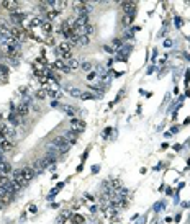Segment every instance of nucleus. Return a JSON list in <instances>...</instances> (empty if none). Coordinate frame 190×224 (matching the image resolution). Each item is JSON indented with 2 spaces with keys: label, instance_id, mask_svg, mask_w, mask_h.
Wrapping results in <instances>:
<instances>
[{
  "label": "nucleus",
  "instance_id": "nucleus-1",
  "mask_svg": "<svg viewBox=\"0 0 190 224\" xmlns=\"http://www.w3.org/2000/svg\"><path fill=\"white\" fill-rule=\"evenodd\" d=\"M53 144L59 149V154H66L69 149H71V144L64 139V136H56L53 139Z\"/></svg>",
  "mask_w": 190,
  "mask_h": 224
},
{
  "label": "nucleus",
  "instance_id": "nucleus-2",
  "mask_svg": "<svg viewBox=\"0 0 190 224\" xmlns=\"http://www.w3.org/2000/svg\"><path fill=\"white\" fill-rule=\"evenodd\" d=\"M69 126H71V129L76 131V133H82V131L85 129V123L82 121V119H79V118H71Z\"/></svg>",
  "mask_w": 190,
  "mask_h": 224
},
{
  "label": "nucleus",
  "instance_id": "nucleus-3",
  "mask_svg": "<svg viewBox=\"0 0 190 224\" xmlns=\"http://www.w3.org/2000/svg\"><path fill=\"white\" fill-rule=\"evenodd\" d=\"M122 10L125 11V15H135L136 2H131V0H128V2H122Z\"/></svg>",
  "mask_w": 190,
  "mask_h": 224
},
{
  "label": "nucleus",
  "instance_id": "nucleus-4",
  "mask_svg": "<svg viewBox=\"0 0 190 224\" xmlns=\"http://www.w3.org/2000/svg\"><path fill=\"white\" fill-rule=\"evenodd\" d=\"M26 18L25 13H21V11H15V13H10V20L13 23V26H21V21Z\"/></svg>",
  "mask_w": 190,
  "mask_h": 224
},
{
  "label": "nucleus",
  "instance_id": "nucleus-5",
  "mask_svg": "<svg viewBox=\"0 0 190 224\" xmlns=\"http://www.w3.org/2000/svg\"><path fill=\"white\" fill-rule=\"evenodd\" d=\"M21 175H23V179L26 180V183H30V182L34 179L36 172H34L33 167H25V169H21Z\"/></svg>",
  "mask_w": 190,
  "mask_h": 224
},
{
  "label": "nucleus",
  "instance_id": "nucleus-6",
  "mask_svg": "<svg viewBox=\"0 0 190 224\" xmlns=\"http://www.w3.org/2000/svg\"><path fill=\"white\" fill-rule=\"evenodd\" d=\"M62 136H64V139L69 142V144H76V142H77V137H79V133H76V131H66V133L64 134H62Z\"/></svg>",
  "mask_w": 190,
  "mask_h": 224
},
{
  "label": "nucleus",
  "instance_id": "nucleus-7",
  "mask_svg": "<svg viewBox=\"0 0 190 224\" xmlns=\"http://www.w3.org/2000/svg\"><path fill=\"white\" fill-rule=\"evenodd\" d=\"M13 195L15 193L11 192L7 185H0V198H2V200H10Z\"/></svg>",
  "mask_w": 190,
  "mask_h": 224
},
{
  "label": "nucleus",
  "instance_id": "nucleus-8",
  "mask_svg": "<svg viewBox=\"0 0 190 224\" xmlns=\"http://www.w3.org/2000/svg\"><path fill=\"white\" fill-rule=\"evenodd\" d=\"M2 7L7 8V10H10V13H15V11H18L20 3H18V2H11V0H8V2H3V3H2Z\"/></svg>",
  "mask_w": 190,
  "mask_h": 224
},
{
  "label": "nucleus",
  "instance_id": "nucleus-9",
  "mask_svg": "<svg viewBox=\"0 0 190 224\" xmlns=\"http://www.w3.org/2000/svg\"><path fill=\"white\" fill-rule=\"evenodd\" d=\"M8 118H10V123H11V124H16V126H18V124L23 123V118L20 116L18 113H15V110H11V113H10Z\"/></svg>",
  "mask_w": 190,
  "mask_h": 224
},
{
  "label": "nucleus",
  "instance_id": "nucleus-10",
  "mask_svg": "<svg viewBox=\"0 0 190 224\" xmlns=\"http://www.w3.org/2000/svg\"><path fill=\"white\" fill-rule=\"evenodd\" d=\"M46 156H49V157H57L59 156V149H57L54 144H49L48 147H46Z\"/></svg>",
  "mask_w": 190,
  "mask_h": 224
},
{
  "label": "nucleus",
  "instance_id": "nucleus-11",
  "mask_svg": "<svg viewBox=\"0 0 190 224\" xmlns=\"http://www.w3.org/2000/svg\"><path fill=\"white\" fill-rule=\"evenodd\" d=\"M16 113H18L21 118H25L26 114L30 113V105H26V103H21V105L16 108Z\"/></svg>",
  "mask_w": 190,
  "mask_h": 224
},
{
  "label": "nucleus",
  "instance_id": "nucleus-12",
  "mask_svg": "<svg viewBox=\"0 0 190 224\" xmlns=\"http://www.w3.org/2000/svg\"><path fill=\"white\" fill-rule=\"evenodd\" d=\"M11 149H13V142H11L10 139H5V141L0 142V151L2 152H8V151H11Z\"/></svg>",
  "mask_w": 190,
  "mask_h": 224
},
{
  "label": "nucleus",
  "instance_id": "nucleus-13",
  "mask_svg": "<svg viewBox=\"0 0 190 224\" xmlns=\"http://www.w3.org/2000/svg\"><path fill=\"white\" fill-rule=\"evenodd\" d=\"M2 131H3V134H5V137H8V139H11L16 133H15V129L11 128V126H8V124H5L3 128H2Z\"/></svg>",
  "mask_w": 190,
  "mask_h": 224
},
{
  "label": "nucleus",
  "instance_id": "nucleus-14",
  "mask_svg": "<svg viewBox=\"0 0 190 224\" xmlns=\"http://www.w3.org/2000/svg\"><path fill=\"white\" fill-rule=\"evenodd\" d=\"M39 30L43 31V34H51L53 33V25H51V21H43V25Z\"/></svg>",
  "mask_w": 190,
  "mask_h": 224
},
{
  "label": "nucleus",
  "instance_id": "nucleus-15",
  "mask_svg": "<svg viewBox=\"0 0 190 224\" xmlns=\"http://www.w3.org/2000/svg\"><path fill=\"white\" fill-rule=\"evenodd\" d=\"M13 180H15V182H18L21 187H25V185H26V180L23 179L21 170H16V172H13Z\"/></svg>",
  "mask_w": 190,
  "mask_h": 224
},
{
  "label": "nucleus",
  "instance_id": "nucleus-16",
  "mask_svg": "<svg viewBox=\"0 0 190 224\" xmlns=\"http://www.w3.org/2000/svg\"><path fill=\"white\" fill-rule=\"evenodd\" d=\"M71 48H72V46L71 44H69L67 41H62L59 46H57V49H59V53L61 54H66V53H71Z\"/></svg>",
  "mask_w": 190,
  "mask_h": 224
},
{
  "label": "nucleus",
  "instance_id": "nucleus-17",
  "mask_svg": "<svg viewBox=\"0 0 190 224\" xmlns=\"http://www.w3.org/2000/svg\"><path fill=\"white\" fill-rule=\"evenodd\" d=\"M69 216H71V211H64V213H61L59 216H57V219H56V224H64Z\"/></svg>",
  "mask_w": 190,
  "mask_h": 224
},
{
  "label": "nucleus",
  "instance_id": "nucleus-18",
  "mask_svg": "<svg viewBox=\"0 0 190 224\" xmlns=\"http://www.w3.org/2000/svg\"><path fill=\"white\" fill-rule=\"evenodd\" d=\"M41 25H43V20L39 16H34V18L30 20V28H41Z\"/></svg>",
  "mask_w": 190,
  "mask_h": 224
},
{
  "label": "nucleus",
  "instance_id": "nucleus-19",
  "mask_svg": "<svg viewBox=\"0 0 190 224\" xmlns=\"http://www.w3.org/2000/svg\"><path fill=\"white\" fill-rule=\"evenodd\" d=\"M67 67L71 69V72L79 71V69H80V62L77 59H71V61H69V64H67Z\"/></svg>",
  "mask_w": 190,
  "mask_h": 224
},
{
  "label": "nucleus",
  "instance_id": "nucleus-20",
  "mask_svg": "<svg viewBox=\"0 0 190 224\" xmlns=\"http://www.w3.org/2000/svg\"><path fill=\"white\" fill-rule=\"evenodd\" d=\"M112 48L117 51V49H122L123 48V38H115L113 43H112Z\"/></svg>",
  "mask_w": 190,
  "mask_h": 224
},
{
  "label": "nucleus",
  "instance_id": "nucleus-21",
  "mask_svg": "<svg viewBox=\"0 0 190 224\" xmlns=\"http://www.w3.org/2000/svg\"><path fill=\"white\" fill-rule=\"evenodd\" d=\"M133 20H135V15H125L123 18H122V23L125 26H130L131 23H133Z\"/></svg>",
  "mask_w": 190,
  "mask_h": 224
},
{
  "label": "nucleus",
  "instance_id": "nucleus-22",
  "mask_svg": "<svg viewBox=\"0 0 190 224\" xmlns=\"http://www.w3.org/2000/svg\"><path fill=\"white\" fill-rule=\"evenodd\" d=\"M0 172H2L3 175H8L10 172H11V165H10L8 162H5L3 165H0Z\"/></svg>",
  "mask_w": 190,
  "mask_h": 224
},
{
  "label": "nucleus",
  "instance_id": "nucleus-23",
  "mask_svg": "<svg viewBox=\"0 0 190 224\" xmlns=\"http://www.w3.org/2000/svg\"><path fill=\"white\" fill-rule=\"evenodd\" d=\"M64 67H66V64H64V61H61V59L53 62V69H56V71H62Z\"/></svg>",
  "mask_w": 190,
  "mask_h": 224
},
{
  "label": "nucleus",
  "instance_id": "nucleus-24",
  "mask_svg": "<svg viewBox=\"0 0 190 224\" xmlns=\"http://www.w3.org/2000/svg\"><path fill=\"white\" fill-rule=\"evenodd\" d=\"M90 44V38L82 34V36H79V46H89Z\"/></svg>",
  "mask_w": 190,
  "mask_h": 224
},
{
  "label": "nucleus",
  "instance_id": "nucleus-25",
  "mask_svg": "<svg viewBox=\"0 0 190 224\" xmlns=\"http://www.w3.org/2000/svg\"><path fill=\"white\" fill-rule=\"evenodd\" d=\"M69 95L74 97V98H82V92H80L79 88H71L69 90Z\"/></svg>",
  "mask_w": 190,
  "mask_h": 224
},
{
  "label": "nucleus",
  "instance_id": "nucleus-26",
  "mask_svg": "<svg viewBox=\"0 0 190 224\" xmlns=\"http://www.w3.org/2000/svg\"><path fill=\"white\" fill-rule=\"evenodd\" d=\"M61 110L64 111V113L67 114V116H72V118H74V114H76V111H74V108H71V106H62V105H61Z\"/></svg>",
  "mask_w": 190,
  "mask_h": 224
},
{
  "label": "nucleus",
  "instance_id": "nucleus-27",
  "mask_svg": "<svg viewBox=\"0 0 190 224\" xmlns=\"http://www.w3.org/2000/svg\"><path fill=\"white\" fill-rule=\"evenodd\" d=\"M92 67H94V66H92L90 62H82V66H80V69H82L84 72H89V74L92 72Z\"/></svg>",
  "mask_w": 190,
  "mask_h": 224
},
{
  "label": "nucleus",
  "instance_id": "nucleus-28",
  "mask_svg": "<svg viewBox=\"0 0 190 224\" xmlns=\"http://www.w3.org/2000/svg\"><path fill=\"white\" fill-rule=\"evenodd\" d=\"M87 80H89L90 84H94L95 80H99V75H97V72H95V71H92L89 75H87Z\"/></svg>",
  "mask_w": 190,
  "mask_h": 224
},
{
  "label": "nucleus",
  "instance_id": "nucleus-29",
  "mask_svg": "<svg viewBox=\"0 0 190 224\" xmlns=\"http://www.w3.org/2000/svg\"><path fill=\"white\" fill-rule=\"evenodd\" d=\"M48 21H51V20H54V18H57V15H59V11L57 10H51V11H48Z\"/></svg>",
  "mask_w": 190,
  "mask_h": 224
},
{
  "label": "nucleus",
  "instance_id": "nucleus-30",
  "mask_svg": "<svg viewBox=\"0 0 190 224\" xmlns=\"http://www.w3.org/2000/svg\"><path fill=\"white\" fill-rule=\"evenodd\" d=\"M72 221H74V224H84V216H80V214H74Z\"/></svg>",
  "mask_w": 190,
  "mask_h": 224
},
{
  "label": "nucleus",
  "instance_id": "nucleus-31",
  "mask_svg": "<svg viewBox=\"0 0 190 224\" xmlns=\"http://www.w3.org/2000/svg\"><path fill=\"white\" fill-rule=\"evenodd\" d=\"M92 98H95V95L92 92H84L82 93V100H92Z\"/></svg>",
  "mask_w": 190,
  "mask_h": 224
},
{
  "label": "nucleus",
  "instance_id": "nucleus-32",
  "mask_svg": "<svg viewBox=\"0 0 190 224\" xmlns=\"http://www.w3.org/2000/svg\"><path fill=\"white\" fill-rule=\"evenodd\" d=\"M46 95H48V92H46V90H38V92H36V97H38L39 100H44Z\"/></svg>",
  "mask_w": 190,
  "mask_h": 224
},
{
  "label": "nucleus",
  "instance_id": "nucleus-33",
  "mask_svg": "<svg viewBox=\"0 0 190 224\" xmlns=\"http://www.w3.org/2000/svg\"><path fill=\"white\" fill-rule=\"evenodd\" d=\"M103 49H105V53H108V54H113V53H115V49L112 48V46H108V44L103 46Z\"/></svg>",
  "mask_w": 190,
  "mask_h": 224
},
{
  "label": "nucleus",
  "instance_id": "nucleus-34",
  "mask_svg": "<svg viewBox=\"0 0 190 224\" xmlns=\"http://www.w3.org/2000/svg\"><path fill=\"white\" fill-rule=\"evenodd\" d=\"M44 43H46V44H49V46H54V39L51 38V36H48V38L44 39Z\"/></svg>",
  "mask_w": 190,
  "mask_h": 224
},
{
  "label": "nucleus",
  "instance_id": "nucleus-35",
  "mask_svg": "<svg viewBox=\"0 0 190 224\" xmlns=\"http://www.w3.org/2000/svg\"><path fill=\"white\" fill-rule=\"evenodd\" d=\"M120 187H122V185H120V180H113V185H112V188H115V190H118Z\"/></svg>",
  "mask_w": 190,
  "mask_h": 224
},
{
  "label": "nucleus",
  "instance_id": "nucleus-36",
  "mask_svg": "<svg viewBox=\"0 0 190 224\" xmlns=\"http://www.w3.org/2000/svg\"><path fill=\"white\" fill-rule=\"evenodd\" d=\"M123 38L131 39V38H133V33H131V31H125V33H123Z\"/></svg>",
  "mask_w": 190,
  "mask_h": 224
},
{
  "label": "nucleus",
  "instance_id": "nucleus-37",
  "mask_svg": "<svg viewBox=\"0 0 190 224\" xmlns=\"http://www.w3.org/2000/svg\"><path fill=\"white\" fill-rule=\"evenodd\" d=\"M51 106H53V108H61V105H59V101H53V103H51Z\"/></svg>",
  "mask_w": 190,
  "mask_h": 224
},
{
  "label": "nucleus",
  "instance_id": "nucleus-38",
  "mask_svg": "<svg viewBox=\"0 0 190 224\" xmlns=\"http://www.w3.org/2000/svg\"><path fill=\"white\" fill-rule=\"evenodd\" d=\"M5 164V157H3V154L0 152V165H3Z\"/></svg>",
  "mask_w": 190,
  "mask_h": 224
},
{
  "label": "nucleus",
  "instance_id": "nucleus-39",
  "mask_svg": "<svg viewBox=\"0 0 190 224\" xmlns=\"http://www.w3.org/2000/svg\"><path fill=\"white\" fill-rule=\"evenodd\" d=\"M2 141H5V134H3V131L0 129V142H2Z\"/></svg>",
  "mask_w": 190,
  "mask_h": 224
},
{
  "label": "nucleus",
  "instance_id": "nucleus-40",
  "mask_svg": "<svg viewBox=\"0 0 190 224\" xmlns=\"http://www.w3.org/2000/svg\"><path fill=\"white\" fill-rule=\"evenodd\" d=\"M30 213H36V206H34V205L30 206Z\"/></svg>",
  "mask_w": 190,
  "mask_h": 224
},
{
  "label": "nucleus",
  "instance_id": "nucleus-41",
  "mask_svg": "<svg viewBox=\"0 0 190 224\" xmlns=\"http://www.w3.org/2000/svg\"><path fill=\"white\" fill-rule=\"evenodd\" d=\"M99 165H94V167H92V172H94V174H97V172H99Z\"/></svg>",
  "mask_w": 190,
  "mask_h": 224
},
{
  "label": "nucleus",
  "instance_id": "nucleus-42",
  "mask_svg": "<svg viewBox=\"0 0 190 224\" xmlns=\"http://www.w3.org/2000/svg\"><path fill=\"white\" fill-rule=\"evenodd\" d=\"M97 209H99L97 206H92V208H90V213H97Z\"/></svg>",
  "mask_w": 190,
  "mask_h": 224
},
{
  "label": "nucleus",
  "instance_id": "nucleus-43",
  "mask_svg": "<svg viewBox=\"0 0 190 224\" xmlns=\"http://www.w3.org/2000/svg\"><path fill=\"white\" fill-rule=\"evenodd\" d=\"M110 131H112V128H107V129H105V136L110 134Z\"/></svg>",
  "mask_w": 190,
  "mask_h": 224
},
{
  "label": "nucleus",
  "instance_id": "nucleus-44",
  "mask_svg": "<svg viewBox=\"0 0 190 224\" xmlns=\"http://www.w3.org/2000/svg\"><path fill=\"white\" fill-rule=\"evenodd\" d=\"M3 59H5V56H3L2 53H0V61H3Z\"/></svg>",
  "mask_w": 190,
  "mask_h": 224
}]
</instances>
